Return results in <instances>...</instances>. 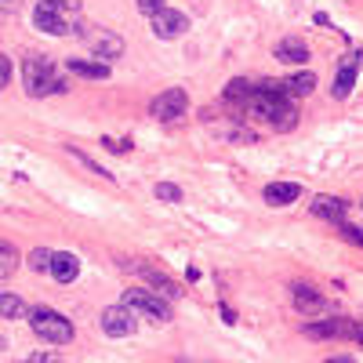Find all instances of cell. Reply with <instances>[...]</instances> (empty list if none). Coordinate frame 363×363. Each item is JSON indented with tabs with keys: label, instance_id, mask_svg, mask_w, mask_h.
I'll use <instances>...</instances> for the list:
<instances>
[{
	"label": "cell",
	"instance_id": "obj_1",
	"mask_svg": "<svg viewBox=\"0 0 363 363\" xmlns=\"http://www.w3.org/2000/svg\"><path fill=\"white\" fill-rule=\"evenodd\" d=\"M244 109L251 117H262L265 124H273L276 131H291L298 124V109L287 102V88H284V84H265V88H255L244 99Z\"/></svg>",
	"mask_w": 363,
	"mask_h": 363
},
{
	"label": "cell",
	"instance_id": "obj_2",
	"mask_svg": "<svg viewBox=\"0 0 363 363\" xmlns=\"http://www.w3.org/2000/svg\"><path fill=\"white\" fill-rule=\"evenodd\" d=\"M22 84H26V91H30L33 99H44V95H62L66 91V80L55 73V66L48 59H40V55H30V59L22 62Z\"/></svg>",
	"mask_w": 363,
	"mask_h": 363
},
{
	"label": "cell",
	"instance_id": "obj_3",
	"mask_svg": "<svg viewBox=\"0 0 363 363\" xmlns=\"http://www.w3.org/2000/svg\"><path fill=\"white\" fill-rule=\"evenodd\" d=\"M30 327L37 338H44L48 345H69L73 342V320H66L62 313L48 309V305H40V309L30 313Z\"/></svg>",
	"mask_w": 363,
	"mask_h": 363
},
{
	"label": "cell",
	"instance_id": "obj_4",
	"mask_svg": "<svg viewBox=\"0 0 363 363\" xmlns=\"http://www.w3.org/2000/svg\"><path fill=\"white\" fill-rule=\"evenodd\" d=\"M124 305L135 309V313H142L146 320H153V324H167V320H171V305L160 298V291L131 287V291H124Z\"/></svg>",
	"mask_w": 363,
	"mask_h": 363
},
{
	"label": "cell",
	"instance_id": "obj_5",
	"mask_svg": "<svg viewBox=\"0 0 363 363\" xmlns=\"http://www.w3.org/2000/svg\"><path fill=\"white\" fill-rule=\"evenodd\" d=\"M99 327L102 334H109V338H131L135 334V309H128V305H109V309H102L99 316Z\"/></svg>",
	"mask_w": 363,
	"mask_h": 363
},
{
	"label": "cell",
	"instance_id": "obj_6",
	"mask_svg": "<svg viewBox=\"0 0 363 363\" xmlns=\"http://www.w3.org/2000/svg\"><path fill=\"white\" fill-rule=\"evenodd\" d=\"M186 106H189V95L182 88H167L164 95L153 99V117L160 124H175L178 117H186Z\"/></svg>",
	"mask_w": 363,
	"mask_h": 363
},
{
	"label": "cell",
	"instance_id": "obj_7",
	"mask_svg": "<svg viewBox=\"0 0 363 363\" xmlns=\"http://www.w3.org/2000/svg\"><path fill=\"white\" fill-rule=\"evenodd\" d=\"M360 66H363V51H353V55H349V59L338 66V73H334V88H331L334 99H349V95H353Z\"/></svg>",
	"mask_w": 363,
	"mask_h": 363
},
{
	"label": "cell",
	"instance_id": "obj_8",
	"mask_svg": "<svg viewBox=\"0 0 363 363\" xmlns=\"http://www.w3.org/2000/svg\"><path fill=\"white\" fill-rule=\"evenodd\" d=\"M189 30V19L182 15V11H171V8H160L157 15H153V33L160 40H178L182 33Z\"/></svg>",
	"mask_w": 363,
	"mask_h": 363
},
{
	"label": "cell",
	"instance_id": "obj_9",
	"mask_svg": "<svg viewBox=\"0 0 363 363\" xmlns=\"http://www.w3.org/2000/svg\"><path fill=\"white\" fill-rule=\"evenodd\" d=\"M305 334H309V338H353L356 324H349V320H342V316L316 320V324H305Z\"/></svg>",
	"mask_w": 363,
	"mask_h": 363
},
{
	"label": "cell",
	"instance_id": "obj_10",
	"mask_svg": "<svg viewBox=\"0 0 363 363\" xmlns=\"http://www.w3.org/2000/svg\"><path fill=\"white\" fill-rule=\"evenodd\" d=\"M33 26H37L40 33H51V37H66V33H69V26H66V19L59 15V8L44 4V0H40L37 11H33Z\"/></svg>",
	"mask_w": 363,
	"mask_h": 363
},
{
	"label": "cell",
	"instance_id": "obj_11",
	"mask_svg": "<svg viewBox=\"0 0 363 363\" xmlns=\"http://www.w3.org/2000/svg\"><path fill=\"white\" fill-rule=\"evenodd\" d=\"M276 62H284V66H305L309 62V44L298 37H284L280 44H276Z\"/></svg>",
	"mask_w": 363,
	"mask_h": 363
},
{
	"label": "cell",
	"instance_id": "obj_12",
	"mask_svg": "<svg viewBox=\"0 0 363 363\" xmlns=\"http://www.w3.org/2000/svg\"><path fill=\"white\" fill-rule=\"evenodd\" d=\"M295 305H298V313H305V316H324V313H331L327 298H320L316 291L305 287V284L295 287Z\"/></svg>",
	"mask_w": 363,
	"mask_h": 363
},
{
	"label": "cell",
	"instance_id": "obj_13",
	"mask_svg": "<svg viewBox=\"0 0 363 363\" xmlns=\"http://www.w3.org/2000/svg\"><path fill=\"white\" fill-rule=\"evenodd\" d=\"M66 69L73 77H84V80H106L109 77V62H102V59H69L66 62Z\"/></svg>",
	"mask_w": 363,
	"mask_h": 363
},
{
	"label": "cell",
	"instance_id": "obj_14",
	"mask_svg": "<svg viewBox=\"0 0 363 363\" xmlns=\"http://www.w3.org/2000/svg\"><path fill=\"white\" fill-rule=\"evenodd\" d=\"M298 197H302V186H295V182H273V186H265V204H273V207H287Z\"/></svg>",
	"mask_w": 363,
	"mask_h": 363
},
{
	"label": "cell",
	"instance_id": "obj_15",
	"mask_svg": "<svg viewBox=\"0 0 363 363\" xmlns=\"http://www.w3.org/2000/svg\"><path fill=\"white\" fill-rule=\"evenodd\" d=\"M59 284H73L80 276V258L77 255H51V269H48Z\"/></svg>",
	"mask_w": 363,
	"mask_h": 363
},
{
	"label": "cell",
	"instance_id": "obj_16",
	"mask_svg": "<svg viewBox=\"0 0 363 363\" xmlns=\"http://www.w3.org/2000/svg\"><path fill=\"white\" fill-rule=\"evenodd\" d=\"M91 51H95V59H120L124 55V40L117 37V33H109V30H102L99 37L91 40Z\"/></svg>",
	"mask_w": 363,
	"mask_h": 363
},
{
	"label": "cell",
	"instance_id": "obj_17",
	"mask_svg": "<svg viewBox=\"0 0 363 363\" xmlns=\"http://www.w3.org/2000/svg\"><path fill=\"white\" fill-rule=\"evenodd\" d=\"M135 273H142L146 280L157 287L164 298H182V291H178V284L171 280V276H164V273H157V269H149V265H135Z\"/></svg>",
	"mask_w": 363,
	"mask_h": 363
},
{
	"label": "cell",
	"instance_id": "obj_18",
	"mask_svg": "<svg viewBox=\"0 0 363 363\" xmlns=\"http://www.w3.org/2000/svg\"><path fill=\"white\" fill-rule=\"evenodd\" d=\"M313 215L327 218V222H342L345 218V200H338V197H316L313 200Z\"/></svg>",
	"mask_w": 363,
	"mask_h": 363
},
{
	"label": "cell",
	"instance_id": "obj_19",
	"mask_svg": "<svg viewBox=\"0 0 363 363\" xmlns=\"http://www.w3.org/2000/svg\"><path fill=\"white\" fill-rule=\"evenodd\" d=\"M26 313H30V309H26V302L19 295H8V291L0 295V316H4V320H22Z\"/></svg>",
	"mask_w": 363,
	"mask_h": 363
},
{
	"label": "cell",
	"instance_id": "obj_20",
	"mask_svg": "<svg viewBox=\"0 0 363 363\" xmlns=\"http://www.w3.org/2000/svg\"><path fill=\"white\" fill-rule=\"evenodd\" d=\"M19 262H22V258H19L15 244H4V240H0V280H8V276L19 269Z\"/></svg>",
	"mask_w": 363,
	"mask_h": 363
},
{
	"label": "cell",
	"instance_id": "obj_21",
	"mask_svg": "<svg viewBox=\"0 0 363 363\" xmlns=\"http://www.w3.org/2000/svg\"><path fill=\"white\" fill-rule=\"evenodd\" d=\"M284 88H287L291 95H309V91L316 88V73H295V77L284 80Z\"/></svg>",
	"mask_w": 363,
	"mask_h": 363
},
{
	"label": "cell",
	"instance_id": "obj_22",
	"mask_svg": "<svg viewBox=\"0 0 363 363\" xmlns=\"http://www.w3.org/2000/svg\"><path fill=\"white\" fill-rule=\"evenodd\" d=\"M66 153H69V157H73V160H80L84 167H88V171H95V175H102V178H113V175H109V171H106V167H99V164H95V160L88 157V153H80V149H73V146H66Z\"/></svg>",
	"mask_w": 363,
	"mask_h": 363
},
{
	"label": "cell",
	"instance_id": "obj_23",
	"mask_svg": "<svg viewBox=\"0 0 363 363\" xmlns=\"http://www.w3.org/2000/svg\"><path fill=\"white\" fill-rule=\"evenodd\" d=\"M251 91H255V88H251L247 80H233L229 88H226V99H229V102H244V99H247Z\"/></svg>",
	"mask_w": 363,
	"mask_h": 363
},
{
	"label": "cell",
	"instance_id": "obj_24",
	"mask_svg": "<svg viewBox=\"0 0 363 363\" xmlns=\"http://www.w3.org/2000/svg\"><path fill=\"white\" fill-rule=\"evenodd\" d=\"M51 255H55V251H48V247H37L33 255H30V269H37V273L51 269Z\"/></svg>",
	"mask_w": 363,
	"mask_h": 363
},
{
	"label": "cell",
	"instance_id": "obj_25",
	"mask_svg": "<svg viewBox=\"0 0 363 363\" xmlns=\"http://www.w3.org/2000/svg\"><path fill=\"white\" fill-rule=\"evenodd\" d=\"M157 197H160L164 204H182V189L171 186V182H157Z\"/></svg>",
	"mask_w": 363,
	"mask_h": 363
},
{
	"label": "cell",
	"instance_id": "obj_26",
	"mask_svg": "<svg viewBox=\"0 0 363 363\" xmlns=\"http://www.w3.org/2000/svg\"><path fill=\"white\" fill-rule=\"evenodd\" d=\"M8 84H11V59L0 51V88H8Z\"/></svg>",
	"mask_w": 363,
	"mask_h": 363
},
{
	"label": "cell",
	"instance_id": "obj_27",
	"mask_svg": "<svg viewBox=\"0 0 363 363\" xmlns=\"http://www.w3.org/2000/svg\"><path fill=\"white\" fill-rule=\"evenodd\" d=\"M160 8H164V0H138V11H142V15H149V19L157 15Z\"/></svg>",
	"mask_w": 363,
	"mask_h": 363
},
{
	"label": "cell",
	"instance_id": "obj_28",
	"mask_svg": "<svg viewBox=\"0 0 363 363\" xmlns=\"http://www.w3.org/2000/svg\"><path fill=\"white\" fill-rule=\"evenodd\" d=\"M44 4L59 8V11H80V4H84V0H44Z\"/></svg>",
	"mask_w": 363,
	"mask_h": 363
},
{
	"label": "cell",
	"instance_id": "obj_29",
	"mask_svg": "<svg viewBox=\"0 0 363 363\" xmlns=\"http://www.w3.org/2000/svg\"><path fill=\"white\" fill-rule=\"evenodd\" d=\"M102 146H106L109 153H128V149H131V142H113V138H102Z\"/></svg>",
	"mask_w": 363,
	"mask_h": 363
},
{
	"label": "cell",
	"instance_id": "obj_30",
	"mask_svg": "<svg viewBox=\"0 0 363 363\" xmlns=\"http://www.w3.org/2000/svg\"><path fill=\"white\" fill-rule=\"evenodd\" d=\"M342 233H345V240H353V244H360V247H363V233H360V229H353V226H342Z\"/></svg>",
	"mask_w": 363,
	"mask_h": 363
},
{
	"label": "cell",
	"instance_id": "obj_31",
	"mask_svg": "<svg viewBox=\"0 0 363 363\" xmlns=\"http://www.w3.org/2000/svg\"><path fill=\"white\" fill-rule=\"evenodd\" d=\"M26 360H30V363H55L59 356H55V353H33V356H26Z\"/></svg>",
	"mask_w": 363,
	"mask_h": 363
},
{
	"label": "cell",
	"instance_id": "obj_32",
	"mask_svg": "<svg viewBox=\"0 0 363 363\" xmlns=\"http://www.w3.org/2000/svg\"><path fill=\"white\" fill-rule=\"evenodd\" d=\"M222 316H226V324H236V313L229 309V305H222Z\"/></svg>",
	"mask_w": 363,
	"mask_h": 363
},
{
	"label": "cell",
	"instance_id": "obj_33",
	"mask_svg": "<svg viewBox=\"0 0 363 363\" xmlns=\"http://www.w3.org/2000/svg\"><path fill=\"white\" fill-rule=\"evenodd\" d=\"M353 338H356V342L363 345V327H356V334H353Z\"/></svg>",
	"mask_w": 363,
	"mask_h": 363
},
{
	"label": "cell",
	"instance_id": "obj_34",
	"mask_svg": "<svg viewBox=\"0 0 363 363\" xmlns=\"http://www.w3.org/2000/svg\"><path fill=\"white\" fill-rule=\"evenodd\" d=\"M0 4H15V0H0Z\"/></svg>",
	"mask_w": 363,
	"mask_h": 363
},
{
	"label": "cell",
	"instance_id": "obj_35",
	"mask_svg": "<svg viewBox=\"0 0 363 363\" xmlns=\"http://www.w3.org/2000/svg\"><path fill=\"white\" fill-rule=\"evenodd\" d=\"M0 349H4V338H0Z\"/></svg>",
	"mask_w": 363,
	"mask_h": 363
}]
</instances>
